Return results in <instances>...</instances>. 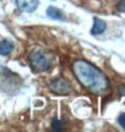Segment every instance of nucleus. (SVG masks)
I'll use <instances>...</instances> for the list:
<instances>
[{
    "label": "nucleus",
    "mask_w": 125,
    "mask_h": 132,
    "mask_svg": "<svg viewBox=\"0 0 125 132\" xmlns=\"http://www.w3.org/2000/svg\"><path fill=\"white\" fill-rule=\"evenodd\" d=\"M73 71L75 78L83 88L94 94H102L108 92L109 80L100 69L90 65L86 61L77 59L73 62Z\"/></svg>",
    "instance_id": "f257e3e1"
},
{
    "label": "nucleus",
    "mask_w": 125,
    "mask_h": 132,
    "mask_svg": "<svg viewBox=\"0 0 125 132\" xmlns=\"http://www.w3.org/2000/svg\"><path fill=\"white\" fill-rule=\"evenodd\" d=\"M22 85V80L19 76H16L11 70L4 66H0V88L7 93H15L19 90Z\"/></svg>",
    "instance_id": "f03ea898"
},
{
    "label": "nucleus",
    "mask_w": 125,
    "mask_h": 132,
    "mask_svg": "<svg viewBox=\"0 0 125 132\" xmlns=\"http://www.w3.org/2000/svg\"><path fill=\"white\" fill-rule=\"evenodd\" d=\"M30 62H31L32 68L38 71H44L50 69L52 63V55L47 51L43 50H34L30 54Z\"/></svg>",
    "instance_id": "7ed1b4c3"
},
{
    "label": "nucleus",
    "mask_w": 125,
    "mask_h": 132,
    "mask_svg": "<svg viewBox=\"0 0 125 132\" xmlns=\"http://www.w3.org/2000/svg\"><path fill=\"white\" fill-rule=\"evenodd\" d=\"M50 90L55 94H69L71 93L73 88H71L70 82L63 78V77H59V78H55L50 82Z\"/></svg>",
    "instance_id": "20e7f679"
},
{
    "label": "nucleus",
    "mask_w": 125,
    "mask_h": 132,
    "mask_svg": "<svg viewBox=\"0 0 125 132\" xmlns=\"http://www.w3.org/2000/svg\"><path fill=\"white\" fill-rule=\"evenodd\" d=\"M16 4L23 12H32L38 7V0H16Z\"/></svg>",
    "instance_id": "39448f33"
},
{
    "label": "nucleus",
    "mask_w": 125,
    "mask_h": 132,
    "mask_svg": "<svg viewBox=\"0 0 125 132\" xmlns=\"http://www.w3.org/2000/svg\"><path fill=\"white\" fill-rule=\"evenodd\" d=\"M106 28V23L104 20L98 19V18H94V24L92 28V34L93 35H98V34H102Z\"/></svg>",
    "instance_id": "423d86ee"
},
{
    "label": "nucleus",
    "mask_w": 125,
    "mask_h": 132,
    "mask_svg": "<svg viewBox=\"0 0 125 132\" xmlns=\"http://www.w3.org/2000/svg\"><path fill=\"white\" fill-rule=\"evenodd\" d=\"M12 50H14V43L11 40L4 39L0 42V54L2 55H8Z\"/></svg>",
    "instance_id": "0eeeda50"
},
{
    "label": "nucleus",
    "mask_w": 125,
    "mask_h": 132,
    "mask_svg": "<svg viewBox=\"0 0 125 132\" xmlns=\"http://www.w3.org/2000/svg\"><path fill=\"white\" fill-rule=\"evenodd\" d=\"M47 16H50L51 19H57V20H63V14L55 7H49L46 11Z\"/></svg>",
    "instance_id": "6e6552de"
},
{
    "label": "nucleus",
    "mask_w": 125,
    "mask_h": 132,
    "mask_svg": "<svg viewBox=\"0 0 125 132\" xmlns=\"http://www.w3.org/2000/svg\"><path fill=\"white\" fill-rule=\"evenodd\" d=\"M63 127V121H61V120H54L52 121V129L54 131H61Z\"/></svg>",
    "instance_id": "1a4fd4ad"
},
{
    "label": "nucleus",
    "mask_w": 125,
    "mask_h": 132,
    "mask_svg": "<svg viewBox=\"0 0 125 132\" xmlns=\"http://www.w3.org/2000/svg\"><path fill=\"white\" fill-rule=\"evenodd\" d=\"M116 8H117L118 12H125V0H121V2L117 4Z\"/></svg>",
    "instance_id": "9d476101"
},
{
    "label": "nucleus",
    "mask_w": 125,
    "mask_h": 132,
    "mask_svg": "<svg viewBox=\"0 0 125 132\" xmlns=\"http://www.w3.org/2000/svg\"><path fill=\"white\" fill-rule=\"evenodd\" d=\"M118 124L122 127V129H125V113H121L118 116Z\"/></svg>",
    "instance_id": "9b49d317"
},
{
    "label": "nucleus",
    "mask_w": 125,
    "mask_h": 132,
    "mask_svg": "<svg viewBox=\"0 0 125 132\" xmlns=\"http://www.w3.org/2000/svg\"><path fill=\"white\" fill-rule=\"evenodd\" d=\"M118 92H120L121 96H124V97H125V85H121L120 88H118Z\"/></svg>",
    "instance_id": "f8f14e48"
}]
</instances>
